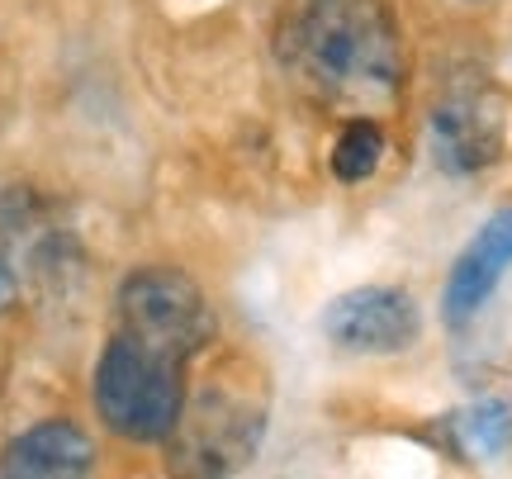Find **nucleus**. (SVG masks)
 Wrapping results in <instances>:
<instances>
[{
  "label": "nucleus",
  "instance_id": "nucleus-1",
  "mask_svg": "<svg viewBox=\"0 0 512 479\" xmlns=\"http://www.w3.org/2000/svg\"><path fill=\"white\" fill-rule=\"evenodd\" d=\"M285 57L337 105H384L403 81V38L384 0H309L285 29Z\"/></svg>",
  "mask_w": 512,
  "mask_h": 479
},
{
  "label": "nucleus",
  "instance_id": "nucleus-2",
  "mask_svg": "<svg viewBox=\"0 0 512 479\" xmlns=\"http://www.w3.org/2000/svg\"><path fill=\"white\" fill-rule=\"evenodd\" d=\"M185 361L114 332L95 361V413L124 442H171L185 408Z\"/></svg>",
  "mask_w": 512,
  "mask_h": 479
},
{
  "label": "nucleus",
  "instance_id": "nucleus-3",
  "mask_svg": "<svg viewBox=\"0 0 512 479\" xmlns=\"http://www.w3.org/2000/svg\"><path fill=\"white\" fill-rule=\"evenodd\" d=\"M266 432V408L233 380V370L209 375L195 399H185L171 432V465L185 475H233L256 456Z\"/></svg>",
  "mask_w": 512,
  "mask_h": 479
},
{
  "label": "nucleus",
  "instance_id": "nucleus-4",
  "mask_svg": "<svg viewBox=\"0 0 512 479\" xmlns=\"http://www.w3.org/2000/svg\"><path fill=\"white\" fill-rule=\"evenodd\" d=\"M119 332L143 342L152 351H166L176 361H195L209 337H214V318H209V304H204L200 285L185 276V271H171V266H143L119 285Z\"/></svg>",
  "mask_w": 512,
  "mask_h": 479
},
{
  "label": "nucleus",
  "instance_id": "nucleus-5",
  "mask_svg": "<svg viewBox=\"0 0 512 479\" xmlns=\"http://www.w3.org/2000/svg\"><path fill=\"white\" fill-rule=\"evenodd\" d=\"M432 152L446 171H484L512 152V100L494 86H456L432 110Z\"/></svg>",
  "mask_w": 512,
  "mask_h": 479
},
{
  "label": "nucleus",
  "instance_id": "nucleus-6",
  "mask_svg": "<svg viewBox=\"0 0 512 479\" xmlns=\"http://www.w3.org/2000/svg\"><path fill=\"white\" fill-rule=\"evenodd\" d=\"M323 332L332 347L356 351V356H399L418 342L422 314L418 299L399 285H361L328 304Z\"/></svg>",
  "mask_w": 512,
  "mask_h": 479
},
{
  "label": "nucleus",
  "instance_id": "nucleus-7",
  "mask_svg": "<svg viewBox=\"0 0 512 479\" xmlns=\"http://www.w3.org/2000/svg\"><path fill=\"white\" fill-rule=\"evenodd\" d=\"M508 266H512V209H498V214L484 219L475 238L465 242V252L451 266L446 290H441V318L451 328H465L489 304V295L498 290Z\"/></svg>",
  "mask_w": 512,
  "mask_h": 479
},
{
  "label": "nucleus",
  "instance_id": "nucleus-8",
  "mask_svg": "<svg viewBox=\"0 0 512 479\" xmlns=\"http://www.w3.org/2000/svg\"><path fill=\"white\" fill-rule=\"evenodd\" d=\"M95 465V446L67 418H48V423L29 427L5 442L0 451V475L10 479H72L86 475Z\"/></svg>",
  "mask_w": 512,
  "mask_h": 479
},
{
  "label": "nucleus",
  "instance_id": "nucleus-9",
  "mask_svg": "<svg viewBox=\"0 0 512 479\" xmlns=\"http://www.w3.org/2000/svg\"><path fill=\"white\" fill-rule=\"evenodd\" d=\"M384 157V133L375 119H351L342 138L332 143V176L337 181H366Z\"/></svg>",
  "mask_w": 512,
  "mask_h": 479
},
{
  "label": "nucleus",
  "instance_id": "nucleus-10",
  "mask_svg": "<svg viewBox=\"0 0 512 479\" xmlns=\"http://www.w3.org/2000/svg\"><path fill=\"white\" fill-rule=\"evenodd\" d=\"M460 432L479 456H498L512 446V413L503 404H475L470 413H460Z\"/></svg>",
  "mask_w": 512,
  "mask_h": 479
},
{
  "label": "nucleus",
  "instance_id": "nucleus-11",
  "mask_svg": "<svg viewBox=\"0 0 512 479\" xmlns=\"http://www.w3.org/2000/svg\"><path fill=\"white\" fill-rule=\"evenodd\" d=\"M15 299H19V280H15V271H10V261L0 257V314H10Z\"/></svg>",
  "mask_w": 512,
  "mask_h": 479
}]
</instances>
